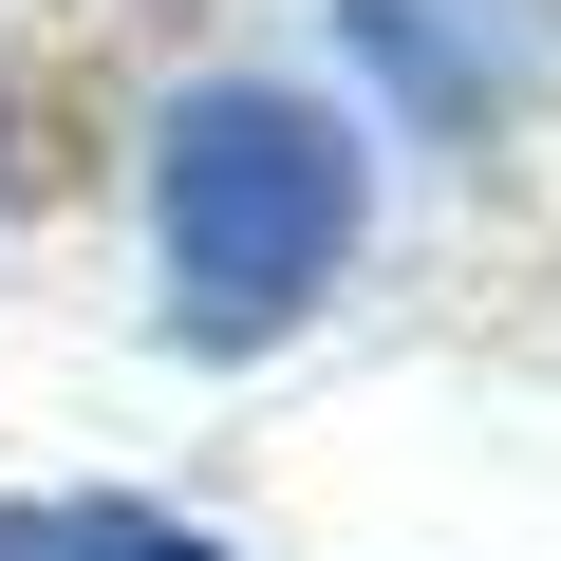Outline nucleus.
I'll list each match as a JSON object with an SVG mask.
<instances>
[{"mask_svg": "<svg viewBox=\"0 0 561 561\" xmlns=\"http://www.w3.org/2000/svg\"><path fill=\"white\" fill-rule=\"evenodd\" d=\"M375 225V169L319 94L280 76H206L150 150V243H169V337L187 356H262L337 300V262Z\"/></svg>", "mask_w": 561, "mask_h": 561, "instance_id": "nucleus-1", "label": "nucleus"}, {"mask_svg": "<svg viewBox=\"0 0 561 561\" xmlns=\"http://www.w3.org/2000/svg\"><path fill=\"white\" fill-rule=\"evenodd\" d=\"M337 38L412 131H505L561 76V0H337Z\"/></svg>", "mask_w": 561, "mask_h": 561, "instance_id": "nucleus-2", "label": "nucleus"}, {"mask_svg": "<svg viewBox=\"0 0 561 561\" xmlns=\"http://www.w3.org/2000/svg\"><path fill=\"white\" fill-rule=\"evenodd\" d=\"M57 561H225V542H187V524H150V505H94V524H57Z\"/></svg>", "mask_w": 561, "mask_h": 561, "instance_id": "nucleus-3", "label": "nucleus"}, {"mask_svg": "<svg viewBox=\"0 0 561 561\" xmlns=\"http://www.w3.org/2000/svg\"><path fill=\"white\" fill-rule=\"evenodd\" d=\"M0 561H57V542H38V524H0Z\"/></svg>", "mask_w": 561, "mask_h": 561, "instance_id": "nucleus-4", "label": "nucleus"}]
</instances>
